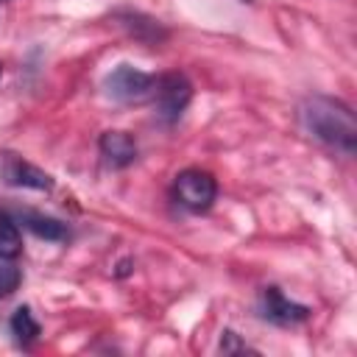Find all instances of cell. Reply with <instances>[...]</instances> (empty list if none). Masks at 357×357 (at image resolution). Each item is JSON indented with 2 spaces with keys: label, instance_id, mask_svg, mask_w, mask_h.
Returning <instances> with one entry per match:
<instances>
[{
  "label": "cell",
  "instance_id": "6",
  "mask_svg": "<svg viewBox=\"0 0 357 357\" xmlns=\"http://www.w3.org/2000/svg\"><path fill=\"white\" fill-rule=\"evenodd\" d=\"M0 181L8 184V187H22V190H53V176L39 170L36 165L25 162L22 156H14V153H6L3 162H0Z\"/></svg>",
  "mask_w": 357,
  "mask_h": 357
},
{
  "label": "cell",
  "instance_id": "3",
  "mask_svg": "<svg viewBox=\"0 0 357 357\" xmlns=\"http://www.w3.org/2000/svg\"><path fill=\"white\" fill-rule=\"evenodd\" d=\"M173 195L176 201L190 209V212H206L215 198H218V181L212 173L201 170V167H187L176 176L173 181Z\"/></svg>",
  "mask_w": 357,
  "mask_h": 357
},
{
  "label": "cell",
  "instance_id": "10",
  "mask_svg": "<svg viewBox=\"0 0 357 357\" xmlns=\"http://www.w3.org/2000/svg\"><path fill=\"white\" fill-rule=\"evenodd\" d=\"M11 335H14V340L20 343V346H31L39 335H42V326H39V321L33 318V312H31V307H17L14 310V315H11Z\"/></svg>",
  "mask_w": 357,
  "mask_h": 357
},
{
  "label": "cell",
  "instance_id": "12",
  "mask_svg": "<svg viewBox=\"0 0 357 357\" xmlns=\"http://www.w3.org/2000/svg\"><path fill=\"white\" fill-rule=\"evenodd\" d=\"M22 282V273L17 265H11L8 259H0V298L11 296Z\"/></svg>",
  "mask_w": 357,
  "mask_h": 357
},
{
  "label": "cell",
  "instance_id": "5",
  "mask_svg": "<svg viewBox=\"0 0 357 357\" xmlns=\"http://www.w3.org/2000/svg\"><path fill=\"white\" fill-rule=\"evenodd\" d=\"M259 315L276 326H296L301 321L310 318V307L307 304H298V301H290L279 287H265L259 293Z\"/></svg>",
  "mask_w": 357,
  "mask_h": 357
},
{
  "label": "cell",
  "instance_id": "7",
  "mask_svg": "<svg viewBox=\"0 0 357 357\" xmlns=\"http://www.w3.org/2000/svg\"><path fill=\"white\" fill-rule=\"evenodd\" d=\"M14 223H20V226L28 229L31 234H36V237H42V240H50V243H64V240H70L67 223H61L59 218L33 212V209H14Z\"/></svg>",
  "mask_w": 357,
  "mask_h": 357
},
{
  "label": "cell",
  "instance_id": "16",
  "mask_svg": "<svg viewBox=\"0 0 357 357\" xmlns=\"http://www.w3.org/2000/svg\"><path fill=\"white\" fill-rule=\"evenodd\" d=\"M0 73H3V67H0Z\"/></svg>",
  "mask_w": 357,
  "mask_h": 357
},
{
  "label": "cell",
  "instance_id": "9",
  "mask_svg": "<svg viewBox=\"0 0 357 357\" xmlns=\"http://www.w3.org/2000/svg\"><path fill=\"white\" fill-rule=\"evenodd\" d=\"M117 17V22L134 36V39H139V42H148V45H153V42H159V39H165V28L153 20V17H145V14H139V11H131V8H126V11H117L114 14Z\"/></svg>",
  "mask_w": 357,
  "mask_h": 357
},
{
  "label": "cell",
  "instance_id": "13",
  "mask_svg": "<svg viewBox=\"0 0 357 357\" xmlns=\"http://www.w3.org/2000/svg\"><path fill=\"white\" fill-rule=\"evenodd\" d=\"M218 349H220L223 354H245V351H257V349H251L245 340H240V335H237L234 329H223V332H220V343H218Z\"/></svg>",
  "mask_w": 357,
  "mask_h": 357
},
{
  "label": "cell",
  "instance_id": "14",
  "mask_svg": "<svg viewBox=\"0 0 357 357\" xmlns=\"http://www.w3.org/2000/svg\"><path fill=\"white\" fill-rule=\"evenodd\" d=\"M128 271H131V259H123V262H120V271H117V276H126Z\"/></svg>",
  "mask_w": 357,
  "mask_h": 357
},
{
  "label": "cell",
  "instance_id": "15",
  "mask_svg": "<svg viewBox=\"0 0 357 357\" xmlns=\"http://www.w3.org/2000/svg\"><path fill=\"white\" fill-rule=\"evenodd\" d=\"M240 3H251V0H240Z\"/></svg>",
  "mask_w": 357,
  "mask_h": 357
},
{
  "label": "cell",
  "instance_id": "8",
  "mask_svg": "<svg viewBox=\"0 0 357 357\" xmlns=\"http://www.w3.org/2000/svg\"><path fill=\"white\" fill-rule=\"evenodd\" d=\"M98 151L109 167H128L137 159V142L126 131H103L98 139Z\"/></svg>",
  "mask_w": 357,
  "mask_h": 357
},
{
  "label": "cell",
  "instance_id": "4",
  "mask_svg": "<svg viewBox=\"0 0 357 357\" xmlns=\"http://www.w3.org/2000/svg\"><path fill=\"white\" fill-rule=\"evenodd\" d=\"M103 89L117 103H139V100L151 98L153 75H148V73H142V70H137L131 64H117L103 78Z\"/></svg>",
  "mask_w": 357,
  "mask_h": 357
},
{
  "label": "cell",
  "instance_id": "2",
  "mask_svg": "<svg viewBox=\"0 0 357 357\" xmlns=\"http://www.w3.org/2000/svg\"><path fill=\"white\" fill-rule=\"evenodd\" d=\"M151 98L156 106V117L162 123H176L192 100V84L181 73H165V75L153 78Z\"/></svg>",
  "mask_w": 357,
  "mask_h": 357
},
{
  "label": "cell",
  "instance_id": "11",
  "mask_svg": "<svg viewBox=\"0 0 357 357\" xmlns=\"http://www.w3.org/2000/svg\"><path fill=\"white\" fill-rule=\"evenodd\" d=\"M20 251H22V237L17 223L6 212H0V259H14L20 257Z\"/></svg>",
  "mask_w": 357,
  "mask_h": 357
},
{
  "label": "cell",
  "instance_id": "1",
  "mask_svg": "<svg viewBox=\"0 0 357 357\" xmlns=\"http://www.w3.org/2000/svg\"><path fill=\"white\" fill-rule=\"evenodd\" d=\"M298 120L304 131L321 145L351 156L357 151V120L351 106L329 95H310L298 106Z\"/></svg>",
  "mask_w": 357,
  "mask_h": 357
}]
</instances>
